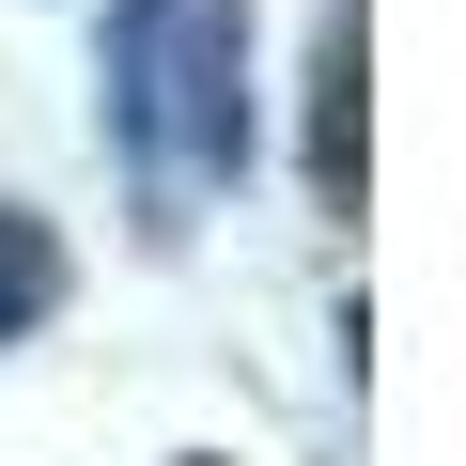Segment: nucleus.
Segmentation results:
<instances>
[{
  "instance_id": "1",
  "label": "nucleus",
  "mask_w": 466,
  "mask_h": 466,
  "mask_svg": "<svg viewBox=\"0 0 466 466\" xmlns=\"http://www.w3.org/2000/svg\"><path fill=\"white\" fill-rule=\"evenodd\" d=\"M109 140L156 218L249 171V0H109Z\"/></svg>"
},
{
  "instance_id": "2",
  "label": "nucleus",
  "mask_w": 466,
  "mask_h": 466,
  "mask_svg": "<svg viewBox=\"0 0 466 466\" xmlns=\"http://www.w3.org/2000/svg\"><path fill=\"white\" fill-rule=\"evenodd\" d=\"M358 63H373L358 0H327V32H311V187L327 202H358Z\"/></svg>"
},
{
  "instance_id": "3",
  "label": "nucleus",
  "mask_w": 466,
  "mask_h": 466,
  "mask_svg": "<svg viewBox=\"0 0 466 466\" xmlns=\"http://www.w3.org/2000/svg\"><path fill=\"white\" fill-rule=\"evenodd\" d=\"M47 311H63V233L32 202H0V342H32Z\"/></svg>"
}]
</instances>
